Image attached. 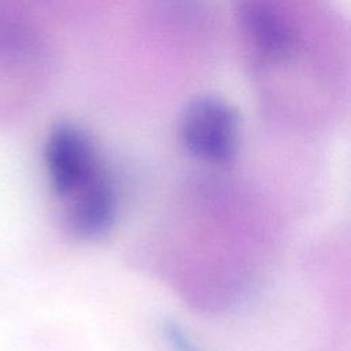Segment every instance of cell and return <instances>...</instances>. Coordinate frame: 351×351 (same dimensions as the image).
Returning a JSON list of instances; mask_svg holds the SVG:
<instances>
[{
  "label": "cell",
  "instance_id": "cell-1",
  "mask_svg": "<svg viewBox=\"0 0 351 351\" xmlns=\"http://www.w3.org/2000/svg\"><path fill=\"white\" fill-rule=\"evenodd\" d=\"M178 136L185 151L204 162L226 163L239 149L240 119L237 111L217 96H199L182 110Z\"/></svg>",
  "mask_w": 351,
  "mask_h": 351
},
{
  "label": "cell",
  "instance_id": "cell-2",
  "mask_svg": "<svg viewBox=\"0 0 351 351\" xmlns=\"http://www.w3.org/2000/svg\"><path fill=\"white\" fill-rule=\"evenodd\" d=\"M44 163L51 191L63 200L107 171L88 132L67 121L49 130L44 144Z\"/></svg>",
  "mask_w": 351,
  "mask_h": 351
},
{
  "label": "cell",
  "instance_id": "cell-3",
  "mask_svg": "<svg viewBox=\"0 0 351 351\" xmlns=\"http://www.w3.org/2000/svg\"><path fill=\"white\" fill-rule=\"evenodd\" d=\"M64 202V225L77 239H99L115 222L118 195L108 171L96 177Z\"/></svg>",
  "mask_w": 351,
  "mask_h": 351
},
{
  "label": "cell",
  "instance_id": "cell-4",
  "mask_svg": "<svg viewBox=\"0 0 351 351\" xmlns=\"http://www.w3.org/2000/svg\"><path fill=\"white\" fill-rule=\"evenodd\" d=\"M236 14L241 32L255 52L266 62L292 55L296 36L284 15L267 0H237Z\"/></svg>",
  "mask_w": 351,
  "mask_h": 351
},
{
  "label": "cell",
  "instance_id": "cell-5",
  "mask_svg": "<svg viewBox=\"0 0 351 351\" xmlns=\"http://www.w3.org/2000/svg\"><path fill=\"white\" fill-rule=\"evenodd\" d=\"M166 337L176 351H199L192 340L176 324L166 326Z\"/></svg>",
  "mask_w": 351,
  "mask_h": 351
}]
</instances>
